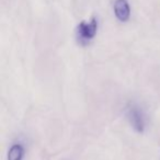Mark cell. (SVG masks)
Listing matches in <instances>:
<instances>
[{
  "label": "cell",
  "mask_w": 160,
  "mask_h": 160,
  "mask_svg": "<svg viewBox=\"0 0 160 160\" xmlns=\"http://www.w3.org/2000/svg\"><path fill=\"white\" fill-rule=\"evenodd\" d=\"M98 32V20L92 18L90 21H81L77 25L76 35L80 44H88L91 42Z\"/></svg>",
  "instance_id": "obj_1"
},
{
  "label": "cell",
  "mask_w": 160,
  "mask_h": 160,
  "mask_svg": "<svg viewBox=\"0 0 160 160\" xmlns=\"http://www.w3.org/2000/svg\"><path fill=\"white\" fill-rule=\"evenodd\" d=\"M126 118L129 124L138 133H142L145 131V118L142 112L136 105H128L126 109Z\"/></svg>",
  "instance_id": "obj_2"
},
{
  "label": "cell",
  "mask_w": 160,
  "mask_h": 160,
  "mask_svg": "<svg viewBox=\"0 0 160 160\" xmlns=\"http://www.w3.org/2000/svg\"><path fill=\"white\" fill-rule=\"evenodd\" d=\"M114 14L121 22H127L131 18V7L127 0H115Z\"/></svg>",
  "instance_id": "obj_3"
},
{
  "label": "cell",
  "mask_w": 160,
  "mask_h": 160,
  "mask_svg": "<svg viewBox=\"0 0 160 160\" xmlns=\"http://www.w3.org/2000/svg\"><path fill=\"white\" fill-rule=\"evenodd\" d=\"M24 157V148L22 145L14 144L8 151V160H22Z\"/></svg>",
  "instance_id": "obj_4"
}]
</instances>
